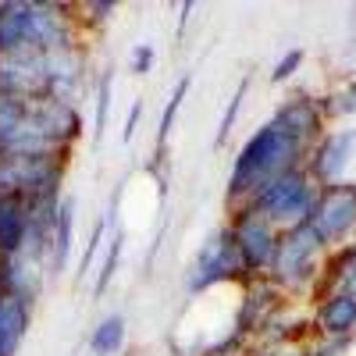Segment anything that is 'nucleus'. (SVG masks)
Returning <instances> with one entry per match:
<instances>
[{"label":"nucleus","instance_id":"obj_26","mask_svg":"<svg viewBox=\"0 0 356 356\" xmlns=\"http://www.w3.org/2000/svg\"><path fill=\"white\" fill-rule=\"evenodd\" d=\"M139 114H143V104L136 100V104H132V114H129V129H125V139H132V129H136V122H139Z\"/></svg>","mask_w":356,"mask_h":356},{"label":"nucleus","instance_id":"obj_16","mask_svg":"<svg viewBox=\"0 0 356 356\" xmlns=\"http://www.w3.org/2000/svg\"><path fill=\"white\" fill-rule=\"evenodd\" d=\"M72 228H75V203L61 200V207H57V221H54V235H50V267L54 271H65V264H68Z\"/></svg>","mask_w":356,"mask_h":356},{"label":"nucleus","instance_id":"obj_22","mask_svg":"<svg viewBox=\"0 0 356 356\" xmlns=\"http://www.w3.org/2000/svg\"><path fill=\"white\" fill-rule=\"evenodd\" d=\"M300 61H303V54H300V50H289V54L282 57V61L275 65V72H271V79H275V82H282V79H289V75L296 72V65H300Z\"/></svg>","mask_w":356,"mask_h":356},{"label":"nucleus","instance_id":"obj_25","mask_svg":"<svg viewBox=\"0 0 356 356\" xmlns=\"http://www.w3.org/2000/svg\"><path fill=\"white\" fill-rule=\"evenodd\" d=\"M150 65H154V50H150V47L132 50V68H136V72H150Z\"/></svg>","mask_w":356,"mask_h":356},{"label":"nucleus","instance_id":"obj_15","mask_svg":"<svg viewBox=\"0 0 356 356\" xmlns=\"http://www.w3.org/2000/svg\"><path fill=\"white\" fill-rule=\"evenodd\" d=\"M25 114H29V100L25 97L0 93V157H11L15 143L22 136V125H25Z\"/></svg>","mask_w":356,"mask_h":356},{"label":"nucleus","instance_id":"obj_11","mask_svg":"<svg viewBox=\"0 0 356 356\" xmlns=\"http://www.w3.org/2000/svg\"><path fill=\"white\" fill-rule=\"evenodd\" d=\"M353 146H356V132H339V136H328L321 143V150L314 157V175L321 178V182H328V189L339 186V178H342V171L349 164Z\"/></svg>","mask_w":356,"mask_h":356},{"label":"nucleus","instance_id":"obj_8","mask_svg":"<svg viewBox=\"0 0 356 356\" xmlns=\"http://www.w3.org/2000/svg\"><path fill=\"white\" fill-rule=\"evenodd\" d=\"M232 239H235V250H239L246 271H271L275 253H278V232L267 218H260L257 211L246 207L239 221L232 225Z\"/></svg>","mask_w":356,"mask_h":356},{"label":"nucleus","instance_id":"obj_10","mask_svg":"<svg viewBox=\"0 0 356 356\" xmlns=\"http://www.w3.org/2000/svg\"><path fill=\"white\" fill-rule=\"evenodd\" d=\"M321 243H335L356 225V189L349 186H332L317 196V207L307 221Z\"/></svg>","mask_w":356,"mask_h":356},{"label":"nucleus","instance_id":"obj_14","mask_svg":"<svg viewBox=\"0 0 356 356\" xmlns=\"http://www.w3.org/2000/svg\"><path fill=\"white\" fill-rule=\"evenodd\" d=\"M275 125H278L285 136H292L296 143L303 146V143L321 129V114H317V107H314L310 100L296 97V100H289V104L275 114Z\"/></svg>","mask_w":356,"mask_h":356},{"label":"nucleus","instance_id":"obj_13","mask_svg":"<svg viewBox=\"0 0 356 356\" xmlns=\"http://www.w3.org/2000/svg\"><path fill=\"white\" fill-rule=\"evenodd\" d=\"M33 214H29L25 200H0V257L18 253L29 239Z\"/></svg>","mask_w":356,"mask_h":356},{"label":"nucleus","instance_id":"obj_9","mask_svg":"<svg viewBox=\"0 0 356 356\" xmlns=\"http://www.w3.org/2000/svg\"><path fill=\"white\" fill-rule=\"evenodd\" d=\"M0 93L8 97H47V54L15 50L0 54Z\"/></svg>","mask_w":356,"mask_h":356},{"label":"nucleus","instance_id":"obj_4","mask_svg":"<svg viewBox=\"0 0 356 356\" xmlns=\"http://www.w3.org/2000/svg\"><path fill=\"white\" fill-rule=\"evenodd\" d=\"M314 207H317V189H314L310 178L296 168V171H285L282 178H275V182L250 203V211H257L260 218H267L271 225L296 228V225L310 221Z\"/></svg>","mask_w":356,"mask_h":356},{"label":"nucleus","instance_id":"obj_20","mask_svg":"<svg viewBox=\"0 0 356 356\" xmlns=\"http://www.w3.org/2000/svg\"><path fill=\"white\" fill-rule=\"evenodd\" d=\"M186 89H189V79H182V82H178V86H175V93L168 97V111H164V118H161V132H157V143H164V139H168V132H171V122H175V114H178V107H182Z\"/></svg>","mask_w":356,"mask_h":356},{"label":"nucleus","instance_id":"obj_17","mask_svg":"<svg viewBox=\"0 0 356 356\" xmlns=\"http://www.w3.org/2000/svg\"><path fill=\"white\" fill-rule=\"evenodd\" d=\"M29 324V307L15 300H0V356H15Z\"/></svg>","mask_w":356,"mask_h":356},{"label":"nucleus","instance_id":"obj_3","mask_svg":"<svg viewBox=\"0 0 356 356\" xmlns=\"http://www.w3.org/2000/svg\"><path fill=\"white\" fill-rule=\"evenodd\" d=\"M65 175V154L50 157H0V200L36 203L57 196Z\"/></svg>","mask_w":356,"mask_h":356},{"label":"nucleus","instance_id":"obj_24","mask_svg":"<svg viewBox=\"0 0 356 356\" xmlns=\"http://www.w3.org/2000/svg\"><path fill=\"white\" fill-rule=\"evenodd\" d=\"M107 111H111V72H107V79H104V86H100V100H97V136L104 132Z\"/></svg>","mask_w":356,"mask_h":356},{"label":"nucleus","instance_id":"obj_6","mask_svg":"<svg viewBox=\"0 0 356 356\" xmlns=\"http://www.w3.org/2000/svg\"><path fill=\"white\" fill-rule=\"evenodd\" d=\"M43 257L47 250L25 243L18 253L0 257V300L15 303H33L43 289Z\"/></svg>","mask_w":356,"mask_h":356},{"label":"nucleus","instance_id":"obj_23","mask_svg":"<svg viewBox=\"0 0 356 356\" xmlns=\"http://www.w3.org/2000/svg\"><path fill=\"white\" fill-rule=\"evenodd\" d=\"M118 257H122V235L111 243V257L104 260V267H100V282H97V289H104L107 282H111V275H114V264H118Z\"/></svg>","mask_w":356,"mask_h":356},{"label":"nucleus","instance_id":"obj_5","mask_svg":"<svg viewBox=\"0 0 356 356\" xmlns=\"http://www.w3.org/2000/svg\"><path fill=\"white\" fill-rule=\"evenodd\" d=\"M246 271L243 267V257L235 250V239H232V228L225 232H214L211 239H207L196 253V260L189 264V275H186V285L193 292H203L218 282H228L232 275Z\"/></svg>","mask_w":356,"mask_h":356},{"label":"nucleus","instance_id":"obj_18","mask_svg":"<svg viewBox=\"0 0 356 356\" xmlns=\"http://www.w3.org/2000/svg\"><path fill=\"white\" fill-rule=\"evenodd\" d=\"M321 328L328 335H346V332L356 328V300L349 292L332 296V300L321 307Z\"/></svg>","mask_w":356,"mask_h":356},{"label":"nucleus","instance_id":"obj_19","mask_svg":"<svg viewBox=\"0 0 356 356\" xmlns=\"http://www.w3.org/2000/svg\"><path fill=\"white\" fill-rule=\"evenodd\" d=\"M122 346H125V317L122 314H111V317H104L97 328H93L89 349H93L97 356H114V353H122Z\"/></svg>","mask_w":356,"mask_h":356},{"label":"nucleus","instance_id":"obj_2","mask_svg":"<svg viewBox=\"0 0 356 356\" xmlns=\"http://www.w3.org/2000/svg\"><path fill=\"white\" fill-rule=\"evenodd\" d=\"M15 50H40V54H61L75 50V25L57 4H0V54Z\"/></svg>","mask_w":356,"mask_h":356},{"label":"nucleus","instance_id":"obj_7","mask_svg":"<svg viewBox=\"0 0 356 356\" xmlns=\"http://www.w3.org/2000/svg\"><path fill=\"white\" fill-rule=\"evenodd\" d=\"M324 243L317 239V232L310 225H296L289 228L285 235H278V253H275V264H271V275L282 282V285H303L310 278V267H314V257Z\"/></svg>","mask_w":356,"mask_h":356},{"label":"nucleus","instance_id":"obj_1","mask_svg":"<svg viewBox=\"0 0 356 356\" xmlns=\"http://www.w3.org/2000/svg\"><path fill=\"white\" fill-rule=\"evenodd\" d=\"M303 146L292 136H285L275 122L264 125L235 157L232 178H228V200L232 203H253L267 186L282 178L285 171H296V157Z\"/></svg>","mask_w":356,"mask_h":356},{"label":"nucleus","instance_id":"obj_12","mask_svg":"<svg viewBox=\"0 0 356 356\" xmlns=\"http://www.w3.org/2000/svg\"><path fill=\"white\" fill-rule=\"evenodd\" d=\"M79 93V54L61 50V54H47V97L72 104Z\"/></svg>","mask_w":356,"mask_h":356},{"label":"nucleus","instance_id":"obj_21","mask_svg":"<svg viewBox=\"0 0 356 356\" xmlns=\"http://www.w3.org/2000/svg\"><path fill=\"white\" fill-rule=\"evenodd\" d=\"M243 93H246V82H239V89H235V97L228 100V111H225L221 125H218V143H225V139H228V132H232V122H235V114H239V100H243Z\"/></svg>","mask_w":356,"mask_h":356}]
</instances>
